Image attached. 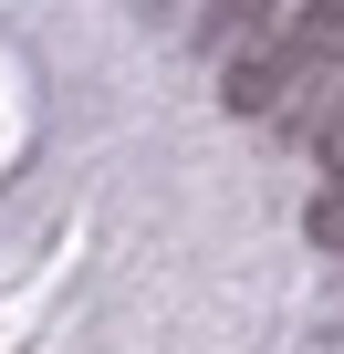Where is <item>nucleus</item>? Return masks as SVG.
I'll use <instances>...</instances> for the list:
<instances>
[{
  "label": "nucleus",
  "mask_w": 344,
  "mask_h": 354,
  "mask_svg": "<svg viewBox=\"0 0 344 354\" xmlns=\"http://www.w3.org/2000/svg\"><path fill=\"white\" fill-rule=\"evenodd\" d=\"M271 11H282V0H209V53H230V63H240V53L271 32Z\"/></svg>",
  "instance_id": "f257e3e1"
}]
</instances>
